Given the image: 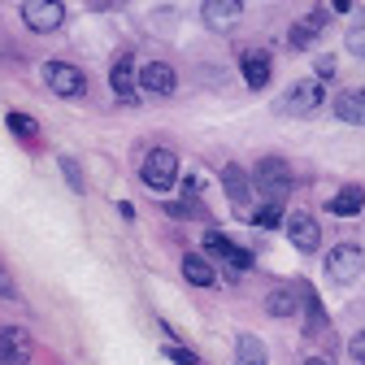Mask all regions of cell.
Returning <instances> with one entry per match:
<instances>
[{"label":"cell","mask_w":365,"mask_h":365,"mask_svg":"<svg viewBox=\"0 0 365 365\" xmlns=\"http://www.w3.org/2000/svg\"><path fill=\"white\" fill-rule=\"evenodd\" d=\"M235 356H240V365H265V344L257 335H240Z\"/></svg>","instance_id":"19"},{"label":"cell","mask_w":365,"mask_h":365,"mask_svg":"<svg viewBox=\"0 0 365 365\" xmlns=\"http://www.w3.org/2000/svg\"><path fill=\"white\" fill-rule=\"evenodd\" d=\"M361 205H365V192L361 187H344L339 196H331V213L335 217H352V213H361Z\"/></svg>","instance_id":"18"},{"label":"cell","mask_w":365,"mask_h":365,"mask_svg":"<svg viewBox=\"0 0 365 365\" xmlns=\"http://www.w3.org/2000/svg\"><path fill=\"white\" fill-rule=\"evenodd\" d=\"M265 313H269V317H292V313H296V292H283V287L269 292V296H265Z\"/></svg>","instance_id":"20"},{"label":"cell","mask_w":365,"mask_h":365,"mask_svg":"<svg viewBox=\"0 0 365 365\" xmlns=\"http://www.w3.org/2000/svg\"><path fill=\"white\" fill-rule=\"evenodd\" d=\"M61 174H66V182H70L78 196L87 192V178H83V170H78V161H74V157H61Z\"/></svg>","instance_id":"24"},{"label":"cell","mask_w":365,"mask_h":365,"mask_svg":"<svg viewBox=\"0 0 365 365\" xmlns=\"http://www.w3.org/2000/svg\"><path fill=\"white\" fill-rule=\"evenodd\" d=\"M22 22L31 31H39V35H48V31H57L66 22V5H61V0H26V5H22Z\"/></svg>","instance_id":"5"},{"label":"cell","mask_w":365,"mask_h":365,"mask_svg":"<svg viewBox=\"0 0 365 365\" xmlns=\"http://www.w3.org/2000/svg\"><path fill=\"white\" fill-rule=\"evenodd\" d=\"M9 130L22 135V140H35V122H31L26 113H9Z\"/></svg>","instance_id":"25"},{"label":"cell","mask_w":365,"mask_h":365,"mask_svg":"<svg viewBox=\"0 0 365 365\" xmlns=\"http://www.w3.org/2000/svg\"><path fill=\"white\" fill-rule=\"evenodd\" d=\"M109 83H113V91H118V101H122V105H130L135 96H140V87H135V53H122V57L113 61Z\"/></svg>","instance_id":"12"},{"label":"cell","mask_w":365,"mask_h":365,"mask_svg":"<svg viewBox=\"0 0 365 365\" xmlns=\"http://www.w3.org/2000/svg\"><path fill=\"white\" fill-rule=\"evenodd\" d=\"M283 226H287V240L300 248V252H313L317 244H322V226H317V217L313 213H292V217H283Z\"/></svg>","instance_id":"8"},{"label":"cell","mask_w":365,"mask_h":365,"mask_svg":"<svg viewBox=\"0 0 365 365\" xmlns=\"http://www.w3.org/2000/svg\"><path fill=\"white\" fill-rule=\"evenodd\" d=\"M322 83L317 78H300V83H292L287 91H279V101H274V113H283V118H309L317 105H322Z\"/></svg>","instance_id":"2"},{"label":"cell","mask_w":365,"mask_h":365,"mask_svg":"<svg viewBox=\"0 0 365 365\" xmlns=\"http://www.w3.org/2000/svg\"><path fill=\"white\" fill-rule=\"evenodd\" d=\"M304 365H331V361H327V356H309Z\"/></svg>","instance_id":"30"},{"label":"cell","mask_w":365,"mask_h":365,"mask_svg":"<svg viewBox=\"0 0 365 365\" xmlns=\"http://www.w3.org/2000/svg\"><path fill=\"white\" fill-rule=\"evenodd\" d=\"M31 352H35V344L22 327H0V365H26Z\"/></svg>","instance_id":"9"},{"label":"cell","mask_w":365,"mask_h":365,"mask_svg":"<svg viewBox=\"0 0 365 365\" xmlns=\"http://www.w3.org/2000/svg\"><path fill=\"white\" fill-rule=\"evenodd\" d=\"M322 26H327V14L322 9H313V14H304L296 26H292V35H287V43L296 53H304V48H313V39L322 35Z\"/></svg>","instance_id":"13"},{"label":"cell","mask_w":365,"mask_h":365,"mask_svg":"<svg viewBox=\"0 0 365 365\" xmlns=\"http://www.w3.org/2000/svg\"><path fill=\"white\" fill-rule=\"evenodd\" d=\"M240 70H244L248 87H265L269 83V53L265 48H244L240 53Z\"/></svg>","instance_id":"15"},{"label":"cell","mask_w":365,"mask_h":365,"mask_svg":"<svg viewBox=\"0 0 365 365\" xmlns=\"http://www.w3.org/2000/svg\"><path fill=\"white\" fill-rule=\"evenodd\" d=\"M252 222L261 226V231H274V226L283 222V205H261V209L252 213Z\"/></svg>","instance_id":"22"},{"label":"cell","mask_w":365,"mask_h":365,"mask_svg":"<svg viewBox=\"0 0 365 365\" xmlns=\"http://www.w3.org/2000/svg\"><path fill=\"white\" fill-rule=\"evenodd\" d=\"M322 78H335V57H317V83Z\"/></svg>","instance_id":"29"},{"label":"cell","mask_w":365,"mask_h":365,"mask_svg":"<svg viewBox=\"0 0 365 365\" xmlns=\"http://www.w3.org/2000/svg\"><path fill=\"white\" fill-rule=\"evenodd\" d=\"M22 292H18V283H14V274L0 265V300H18Z\"/></svg>","instance_id":"26"},{"label":"cell","mask_w":365,"mask_h":365,"mask_svg":"<svg viewBox=\"0 0 365 365\" xmlns=\"http://www.w3.org/2000/svg\"><path fill=\"white\" fill-rule=\"evenodd\" d=\"M361 265H365V252L348 240V244H335L331 248V257H327V274L335 283H352L356 274H361Z\"/></svg>","instance_id":"6"},{"label":"cell","mask_w":365,"mask_h":365,"mask_svg":"<svg viewBox=\"0 0 365 365\" xmlns=\"http://www.w3.org/2000/svg\"><path fill=\"white\" fill-rule=\"evenodd\" d=\"M248 182H252V192L265 196V205H283V196L292 192V165L283 157H261Z\"/></svg>","instance_id":"1"},{"label":"cell","mask_w":365,"mask_h":365,"mask_svg":"<svg viewBox=\"0 0 365 365\" xmlns=\"http://www.w3.org/2000/svg\"><path fill=\"white\" fill-rule=\"evenodd\" d=\"M304 317H309V335L313 331H327V309H322V300H317L313 292L304 296Z\"/></svg>","instance_id":"21"},{"label":"cell","mask_w":365,"mask_h":365,"mask_svg":"<svg viewBox=\"0 0 365 365\" xmlns=\"http://www.w3.org/2000/svg\"><path fill=\"white\" fill-rule=\"evenodd\" d=\"M135 87H144L148 96H174L178 74H174V66H165V61H148V66L135 70Z\"/></svg>","instance_id":"7"},{"label":"cell","mask_w":365,"mask_h":365,"mask_svg":"<svg viewBox=\"0 0 365 365\" xmlns=\"http://www.w3.org/2000/svg\"><path fill=\"white\" fill-rule=\"evenodd\" d=\"M205 252L222 257L231 269H252V252H248V248H240V244H231L222 231H205Z\"/></svg>","instance_id":"10"},{"label":"cell","mask_w":365,"mask_h":365,"mask_svg":"<svg viewBox=\"0 0 365 365\" xmlns=\"http://www.w3.org/2000/svg\"><path fill=\"white\" fill-rule=\"evenodd\" d=\"M165 356H170L174 365H200V356H196L187 344H178V339H170V344H165Z\"/></svg>","instance_id":"23"},{"label":"cell","mask_w":365,"mask_h":365,"mask_svg":"<svg viewBox=\"0 0 365 365\" xmlns=\"http://www.w3.org/2000/svg\"><path fill=\"white\" fill-rule=\"evenodd\" d=\"M182 279H187L192 287H213V283H217V269H213L209 257L187 252V257H182Z\"/></svg>","instance_id":"16"},{"label":"cell","mask_w":365,"mask_h":365,"mask_svg":"<svg viewBox=\"0 0 365 365\" xmlns=\"http://www.w3.org/2000/svg\"><path fill=\"white\" fill-rule=\"evenodd\" d=\"M43 83H48L53 96H66V101H74V96L87 91V74L78 66H70V61H48L43 66Z\"/></svg>","instance_id":"4"},{"label":"cell","mask_w":365,"mask_h":365,"mask_svg":"<svg viewBox=\"0 0 365 365\" xmlns=\"http://www.w3.org/2000/svg\"><path fill=\"white\" fill-rule=\"evenodd\" d=\"M348 53H352V57H365V26L348 31Z\"/></svg>","instance_id":"27"},{"label":"cell","mask_w":365,"mask_h":365,"mask_svg":"<svg viewBox=\"0 0 365 365\" xmlns=\"http://www.w3.org/2000/svg\"><path fill=\"white\" fill-rule=\"evenodd\" d=\"M335 113H339V122L365 126V91H339V96H335Z\"/></svg>","instance_id":"17"},{"label":"cell","mask_w":365,"mask_h":365,"mask_svg":"<svg viewBox=\"0 0 365 365\" xmlns=\"http://www.w3.org/2000/svg\"><path fill=\"white\" fill-rule=\"evenodd\" d=\"M348 356H352V361H365V331H356V335L348 339Z\"/></svg>","instance_id":"28"},{"label":"cell","mask_w":365,"mask_h":365,"mask_svg":"<svg viewBox=\"0 0 365 365\" xmlns=\"http://www.w3.org/2000/svg\"><path fill=\"white\" fill-rule=\"evenodd\" d=\"M200 18L213 31H231L244 18V5H240V0H209V5H200Z\"/></svg>","instance_id":"11"},{"label":"cell","mask_w":365,"mask_h":365,"mask_svg":"<svg viewBox=\"0 0 365 365\" xmlns=\"http://www.w3.org/2000/svg\"><path fill=\"white\" fill-rule=\"evenodd\" d=\"M222 187H226V196H231L235 209H248L252 205V182H248L244 165H226L222 170Z\"/></svg>","instance_id":"14"},{"label":"cell","mask_w":365,"mask_h":365,"mask_svg":"<svg viewBox=\"0 0 365 365\" xmlns=\"http://www.w3.org/2000/svg\"><path fill=\"white\" fill-rule=\"evenodd\" d=\"M140 178L148 182L153 192H174V182H178V153L174 148H153L140 161Z\"/></svg>","instance_id":"3"}]
</instances>
